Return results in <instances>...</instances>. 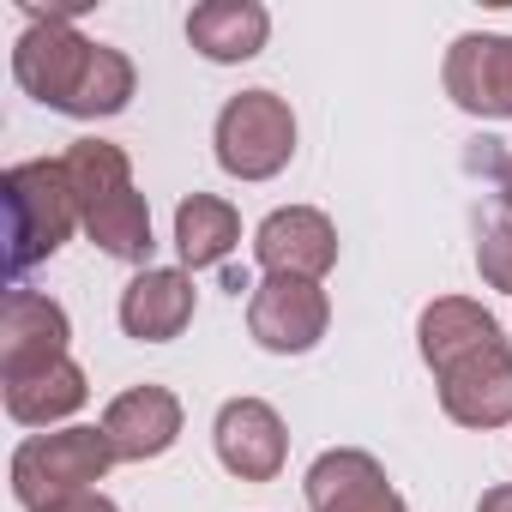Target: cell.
<instances>
[{
  "mask_svg": "<svg viewBox=\"0 0 512 512\" xmlns=\"http://www.w3.org/2000/svg\"><path fill=\"white\" fill-rule=\"evenodd\" d=\"M0 193H7V266H13V278H25L31 266L55 260L67 247V235L79 229V199L67 187L61 157L13 163L0 175Z\"/></svg>",
  "mask_w": 512,
  "mask_h": 512,
  "instance_id": "6da1fadb",
  "label": "cell"
},
{
  "mask_svg": "<svg viewBox=\"0 0 512 512\" xmlns=\"http://www.w3.org/2000/svg\"><path fill=\"white\" fill-rule=\"evenodd\" d=\"M115 452L103 440V428H55V434H31L13 452V500L25 512H43L67 494H85L109 476Z\"/></svg>",
  "mask_w": 512,
  "mask_h": 512,
  "instance_id": "7a4b0ae2",
  "label": "cell"
},
{
  "mask_svg": "<svg viewBox=\"0 0 512 512\" xmlns=\"http://www.w3.org/2000/svg\"><path fill=\"white\" fill-rule=\"evenodd\" d=\"M217 163L235 181H272L296 157V115L278 91H241L217 109Z\"/></svg>",
  "mask_w": 512,
  "mask_h": 512,
  "instance_id": "3957f363",
  "label": "cell"
},
{
  "mask_svg": "<svg viewBox=\"0 0 512 512\" xmlns=\"http://www.w3.org/2000/svg\"><path fill=\"white\" fill-rule=\"evenodd\" d=\"M91 61H97V43L79 37L73 13H25V37L13 49V79L25 85V97L67 115Z\"/></svg>",
  "mask_w": 512,
  "mask_h": 512,
  "instance_id": "277c9868",
  "label": "cell"
},
{
  "mask_svg": "<svg viewBox=\"0 0 512 512\" xmlns=\"http://www.w3.org/2000/svg\"><path fill=\"white\" fill-rule=\"evenodd\" d=\"M440 410L458 422V428H506L512 422V344L506 332L452 356L440 374Z\"/></svg>",
  "mask_w": 512,
  "mask_h": 512,
  "instance_id": "5b68a950",
  "label": "cell"
},
{
  "mask_svg": "<svg viewBox=\"0 0 512 512\" xmlns=\"http://www.w3.org/2000/svg\"><path fill=\"white\" fill-rule=\"evenodd\" d=\"M67 344H73L67 308L25 290V284H13L7 302H0V386L31 380V374L67 362Z\"/></svg>",
  "mask_w": 512,
  "mask_h": 512,
  "instance_id": "8992f818",
  "label": "cell"
},
{
  "mask_svg": "<svg viewBox=\"0 0 512 512\" xmlns=\"http://www.w3.org/2000/svg\"><path fill=\"white\" fill-rule=\"evenodd\" d=\"M332 326V302L308 278H266L247 296V332L272 356H308Z\"/></svg>",
  "mask_w": 512,
  "mask_h": 512,
  "instance_id": "52a82bcc",
  "label": "cell"
},
{
  "mask_svg": "<svg viewBox=\"0 0 512 512\" xmlns=\"http://www.w3.org/2000/svg\"><path fill=\"white\" fill-rule=\"evenodd\" d=\"M253 260L266 266V278H308L320 284L338 266V229L314 205H284L253 229Z\"/></svg>",
  "mask_w": 512,
  "mask_h": 512,
  "instance_id": "ba28073f",
  "label": "cell"
},
{
  "mask_svg": "<svg viewBox=\"0 0 512 512\" xmlns=\"http://www.w3.org/2000/svg\"><path fill=\"white\" fill-rule=\"evenodd\" d=\"M446 97L464 115L512 121V37L470 31L446 49Z\"/></svg>",
  "mask_w": 512,
  "mask_h": 512,
  "instance_id": "9c48e42d",
  "label": "cell"
},
{
  "mask_svg": "<svg viewBox=\"0 0 512 512\" xmlns=\"http://www.w3.org/2000/svg\"><path fill=\"white\" fill-rule=\"evenodd\" d=\"M217 464L241 482H272L290 458V434H284V416L266 404V398H229L217 410Z\"/></svg>",
  "mask_w": 512,
  "mask_h": 512,
  "instance_id": "30bf717a",
  "label": "cell"
},
{
  "mask_svg": "<svg viewBox=\"0 0 512 512\" xmlns=\"http://www.w3.org/2000/svg\"><path fill=\"white\" fill-rule=\"evenodd\" d=\"M308 512H410V506L386 482L374 452L332 446L308 464Z\"/></svg>",
  "mask_w": 512,
  "mask_h": 512,
  "instance_id": "8fae6325",
  "label": "cell"
},
{
  "mask_svg": "<svg viewBox=\"0 0 512 512\" xmlns=\"http://www.w3.org/2000/svg\"><path fill=\"white\" fill-rule=\"evenodd\" d=\"M97 428H103L115 464L163 458L181 440V398L169 386H127L121 398H109V410H103Z\"/></svg>",
  "mask_w": 512,
  "mask_h": 512,
  "instance_id": "7c38bea8",
  "label": "cell"
},
{
  "mask_svg": "<svg viewBox=\"0 0 512 512\" xmlns=\"http://www.w3.org/2000/svg\"><path fill=\"white\" fill-rule=\"evenodd\" d=\"M193 302H199V290H193V278L181 266H151V272H139L121 290V308L115 314H121V332L127 338L169 344V338H181L193 326Z\"/></svg>",
  "mask_w": 512,
  "mask_h": 512,
  "instance_id": "4fadbf2b",
  "label": "cell"
},
{
  "mask_svg": "<svg viewBox=\"0 0 512 512\" xmlns=\"http://www.w3.org/2000/svg\"><path fill=\"white\" fill-rule=\"evenodd\" d=\"M272 37V13L260 0H205V7L187 13V43L217 61V67H235V61H253Z\"/></svg>",
  "mask_w": 512,
  "mask_h": 512,
  "instance_id": "5bb4252c",
  "label": "cell"
},
{
  "mask_svg": "<svg viewBox=\"0 0 512 512\" xmlns=\"http://www.w3.org/2000/svg\"><path fill=\"white\" fill-rule=\"evenodd\" d=\"M241 241V217L229 199L217 193H187L175 205V253H181V266L187 272H205V266H223L229 253Z\"/></svg>",
  "mask_w": 512,
  "mask_h": 512,
  "instance_id": "9a60e30c",
  "label": "cell"
},
{
  "mask_svg": "<svg viewBox=\"0 0 512 512\" xmlns=\"http://www.w3.org/2000/svg\"><path fill=\"white\" fill-rule=\"evenodd\" d=\"M488 338H500V320L482 308V302H470V296H440V302H428L422 308V320H416V344H422V362L440 374L452 356H464V350H476V344H488Z\"/></svg>",
  "mask_w": 512,
  "mask_h": 512,
  "instance_id": "2e32d148",
  "label": "cell"
},
{
  "mask_svg": "<svg viewBox=\"0 0 512 512\" xmlns=\"http://www.w3.org/2000/svg\"><path fill=\"white\" fill-rule=\"evenodd\" d=\"M85 235L109 253V260H127V266H145L151 272V205H145V193L139 187H121V193H109V199H97L85 217Z\"/></svg>",
  "mask_w": 512,
  "mask_h": 512,
  "instance_id": "e0dca14e",
  "label": "cell"
},
{
  "mask_svg": "<svg viewBox=\"0 0 512 512\" xmlns=\"http://www.w3.org/2000/svg\"><path fill=\"white\" fill-rule=\"evenodd\" d=\"M85 398H91L85 368L67 356V362L43 368V374H31V380H13V386H7V416H13L19 428H55V422H67L73 410H85Z\"/></svg>",
  "mask_w": 512,
  "mask_h": 512,
  "instance_id": "ac0fdd59",
  "label": "cell"
},
{
  "mask_svg": "<svg viewBox=\"0 0 512 512\" xmlns=\"http://www.w3.org/2000/svg\"><path fill=\"white\" fill-rule=\"evenodd\" d=\"M61 169H67V187H73V199H79V217H85L97 199L133 187V163H127V151L109 145V139H73L67 157H61Z\"/></svg>",
  "mask_w": 512,
  "mask_h": 512,
  "instance_id": "d6986e66",
  "label": "cell"
},
{
  "mask_svg": "<svg viewBox=\"0 0 512 512\" xmlns=\"http://www.w3.org/2000/svg\"><path fill=\"white\" fill-rule=\"evenodd\" d=\"M476 272H482L488 290H506L512 296V217L506 211L476 229Z\"/></svg>",
  "mask_w": 512,
  "mask_h": 512,
  "instance_id": "ffe728a7",
  "label": "cell"
},
{
  "mask_svg": "<svg viewBox=\"0 0 512 512\" xmlns=\"http://www.w3.org/2000/svg\"><path fill=\"white\" fill-rule=\"evenodd\" d=\"M43 512H121L103 488H85V494H67V500H55V506H43Z\"/></svg>",
  "mask_w": 512,
  "mask_h": 512,
  "instance_id": "44dd1931",
  "label": "cell"
},
{
  "mask_svg": "<svg viewBox=\"0 0 512 512\" xmlns=\"http://www.w3.org/2000/svg\"><path fill=\"white\" fill-rule=\"evenodd\" d=\"M476 512H512V482H494V488L476 500Z\"/></svg>",
  "mask_w": 512,
  "mask_h": 512,
  "instance_id": "7402d4cb",
  "label": "cell"
},
{
  "mask_svg": "<svg viewBox=\"0 0 512 512\" xmlns=\"http://www.w3.org/2000/svg\"><path fill=\"white\" fill-rule=\"evenodd\" d=\"M500 205H506V217H512V151L500 157Z\"/></svg>",
  "mask_w": 512,
  "mask_h": 512,
  "instance_id": "603a6c76",
  "label": "cell"
}]
</instances>
